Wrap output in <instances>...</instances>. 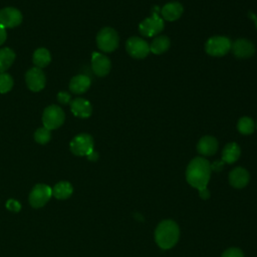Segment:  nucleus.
<instances>
[{
	"label": "nucleus",
	"instance_id": "obj_1",
	"mask_svg": "<svg viewBox=\"0 0 257 257\" xmlns=\"http://www.w3.org/2000/svg\"><path fill=\"white\" fill-rule=\"evenodd\" d=\"M211 165L210 163L202 158L197 157L193 159L186 170L187 182L194 188L201 190L207 188V184L210 180L211 175Z\"/></svg>",
	"mask_w": 257,
	"mask_h": 257
},
{
	"label": "nucleus",
	"instance_id": "obj_2",
	"mask_svg": "<svg viewBox=\"0 0 257 257\" xmlns=\"http://www.w3.org/2000/svg\"><path fill=\"white\" fill-rule=\"evenodd\" d=\"M179 226L172 220L162 221L155 231V240L162 249H170L175 246L179 240Z\"/></svg>",
	"mask_w": 257,
	"mask_h": 257
},
{
	"label": "nucleus",
	"instance_id": "obj_3",
	"mask_svg": "<svg viewBox=\"0 0 257 257\" xmlns=\"http://www.w3.org/2000/svg\"><path fill=\"white\" fill-rule=\"evenodd\" d=\"M118 34L111 27H104L96 35L97 47L103 52H112L118 46Z\"/></svg>",
	"mask_w": 257,
	"mask_h": 257
},
{
	"label": "nucleus",
	"instance_id": "obj_4",
	"mask_svg": "<svg viewBox=\"0 0 257 257\" xmlns=\"http://www.w3.org/2000/svg\"><path fill=\"white\" fill-rule=\"evenodd\" d=\"M232 42L225 36H213L205 43V50L211 56H224L231 49Z\"/></svg>",
	"mask_w": 257,
	"mask_h": 257
},
{
	"label": "nucleus",
	"instance_id": "obj_5",
	"mask_svg": "<svg viewBox=\"0 0 257 257\" xmlns=\"http://www.w3.org/2000/svg\"><path fill=\"white\" fill-rule=\"evenodd\" d=\"M65 119V114L62 108L57 105H49L47 106L42 114V122L46 128L55 130L59 127Z\"/></svg>",
	"mask_w": 257,
	"mask_h": 257
},
{
	"label": "nucleus",
	"instance_id": "obj_6",
	"mask_svg": "<svg viewBox=\"0 0 257 257\" xmlns=\"http://www.w3.org/2000/svg\"><path fill=\"white\" fill-rule=\"evenodd\" d=\"M164 20L157 12H153L151 17L143 20L139 25V31L143 36L152 37L159 34L164 29Z\"/></svg>",
	"mask_w": 257,
	"mask_h": 257
},
{
	"label": "nucleus",
	"instance_id": "obj_7",
	"mask_svg": "<svg viewBox=\"0 0 257 257\" xmlns=\"http://www.w3.org/2000/svg\"><path fill=\"white\" fill-rule=\"evenodd\" d=\"M126 52L134 58L142 59L148 56L150 51V44L141 37L132 36L125 42Z\"/></svg>",
	"mask_w": 257,
	"mask_h": 257
},
{
	"label": "nucleus",
	"instance_id": "obj_8",
	"mask_svg": "<svg viewBox=\"0 0 257 257\" xmlns=\"http://www.w3.org/2000/svg\"><path fill=\"white\" fill-rule=\"evenodd\" d=\"M69 147L75 156H87L93 151V139L87 134H80L72 139Z\"/></svg>",
	"mask_w": 257,
	"mask_h": 257
},
{
	"label": "nucleus",
	"instance_id": "obj_9",
	"mask_svg": "<svg viewBox=\"0 0 257 257\" xmlns=\"http://www.w3.org/2000/svg\"><path fill=\"white\" fill-rule=\"evenodd\" d=\"M52 196V189L45 184H37L29 195V203L34 208L44 206Z\"/></svg>",
	"mask_w": 257,
	"mask_h": 257
},
{
	"label": "nucleus",
	"instance_id": "obj_10",
	"mask_svg": "<svg viewBox=\"0 0 257 257\" xmlns=\"http://www.w3.org/2000/svg\"><path fill=\"white\" fill-rule=\"evenodd\" d=\"M25 82L30 90L40 91L45 86V74L41 68L32 67L25 74Z\"/></svg>",
	"mask_w": 257,
	"mask_h": 257
},
{
	"label": "nucleus",
	"instance_id": "obj_11",
	"mask_svg": "<svg viewBox=\"0 0 257 257\" xmlns=\"http://www.w3.org/2000/svg\"><path fill=\"white\" fill-rule=\"evenodd\" d=\"M22 22L21 12L13 7H6L0 10V26L13 28Z\"/></svg>",
	"mask_w": 257,
	"mask_h": 257
},
{
	"label": "nucleus",
	"instance_id": "obj_12",
	"mask_svg": "<svg viewBox=\"0 0 257 257\" xmlns=\"http://www.w3.org/2000/svg\"><path fill=\"white\" fill-rule=\"evenodd\" d=\"M111 63L107 56L99 52H93L91 56V68L97 76L103 77L110 71Z\"/></svg>",
	"mask_w": 257,
	"mask_h": 257
},
{
	"label": "nucleus",
	"instance_id": "obj_13",
	"mask_svg": "<svg viewBox=\"0 0 257 257\" xmlns=\"http://www.w3.org/2000/svg\"><path fill=\"white\" fill-rule=\"evenodd\" d=\"M231 49L233 54L238 58H248L255 52L254 44L250 40L244 38L234 41L231 45Z\"/></svg>",
	"mask_w": 257,
	"mask_h": 257
},
{
	"label": "nucleus",
	"instance_id": "obj_14",
	"mask_svg": "<svg viewBox=\"0 0 257 257\" xmlns=\"http://www.w3.org/2000/svg\"><path fill=\"white\" fill-rule=\"evenodd\" d=\"M184 8L180 2H169L165 4L161 9L162 18L167 21H175L179 19L183 14Z\"/></svg>",
	"mask_w": 257,
	"mask_h": 257
},
{
	"label": "nucleus",
	"instance_id": "obj_15",
	"mask_svg": "<svg viewBox=\"0 0 257 257\" xmlns=\"http://www.w3.org/2000/svg\"><path fill=\"white\" fill-rule=\"evenodd\" d=\"M70 109L75 116L86 118L89 117L92 112V106L90 102L84 98H75L70 102Z\"/></svg>",
	"mask_w": 257,
	"mask_h": 257
},
{
	"label": "nucleus",
	"instance_id": "obj_16",
	"mask_svg": "<svg viewBox=\"0 0 257 257\" xmlns=\"http://www.w3.org/2000/svg\"><path fill=\"white\" fill-rule=\"evenodd\" d=\"M249 173L241 167H237L233 169L229 174V182L230 184L237 189L244 188L249 182Z\"/></svg>",
	"mask_w": 257,
	"mask_h": 257
},
{
	"label": "nucleus",
	"instance_id": "obj_17",
	"mask_svg": "<svg viewBox=\"0 0 257 257\" xmlns=\"http://www.w3.org/2000/svg\"><path fill=\"white\" fill-rule=\"evenodd\" d=\"M218 150V141L211 136H205L197 144V151L203 156H212Z\"/></svg>",
	"mask_w": 257,
	"mask_h": 257
},
{
	"label": "nucleus",
	"instance_id": "obj_18",
	"mask_svg": "<svg viewBox=\"0 0 257 257\" xmlns=\"http://www.w3.org/2000/svg\"><path fill=\"white\" fill-rule=\"evenodd\" d=\"M90 78L83 74L75 75L69 82V89L75 94L84 93L90 86Z\"/></svg>",
	"mask_w": 257,
	"mask_h": 257
},
{
	"label": "nucleus",
	"instance_id": "obj_19",
	"mask_svg": "<svg viewBox=\"0 0 257 257\" xmlns=\"http://www.w3.org/2000/svg\"><path fill=\"white\" fill-rule=\"evenodd\" d=\"M240 154V147L236 143H229L222 151V161L227 164H233L239 159Z\"/></svg>",
	"mask_w": 257,
	"mask_h": 257
},
{
	"label": "nucleus",
	"instance_id": "obj_20",
	"mask_svg": "<svg viewBox=\"0 0 257 257\" xmlns=\"http://www.w3.org/2000/svg\"><path fill=\"white\" fill-rule=\"evenodd\" d=\"M171 45V41L168 36L160 35L153 39L152 43L150 44V51L154 54L160 55L165 53Z\"/></svg>",
	"mask_w": 257,
	"mask_h": 257
},
{
	"label": "nucleus",
	"instance_id": "obj_21",
	"mask_svg": "<svg viewBox=\"0 0 257 257\" xmlns=\"http://www.w3.org/2000/svg\"><path fill=\"white\" fill-rule=\"evenodd\" d=\"M72 186L68 182H59L52 188V196L58 200L67 199L72 194Z\"/></svg>",
	"mask_w": 257,
	"mask_h": 257
},
{
	"label": "nucleus",
	"instance_id": "obj_22",
	"mask_svg": "<svg viewBox=\"0 0 257 257\" xmlns=\"http://www.w3.org/2000/svg\"><path fill=\"white\" fill-rule=\"evenodd\" d=\"M15 52L8 47L0 49V73L5 72L13 63Z\"/></svg>",
	"mask_w": 257,
	"mask_h": 257
},
{
	"label": "nucleus",
	"instance_id": "obj_23",
	"mask_svg": "<svg viewBox=\"0 0 257 257\" xmlns=\"http://www.w3.org/2000/svg\"><path fill=\"white\" fill-rule=\"evenodd\" d=\"M32 60H33V63L36 65V67L42 68L49 64V62L51 61V56L47 49L38 48L34 51Z\"/></svg>",
	"mask_w": 257,
	"mask_h": 257
},
{
	"label": "nucleus",
	"instance_id": "obj_24",
	"mask_svg": "<svg viewBox=\"0 0 257 257\" xmlns=\"http://www.w3.org/2000/svg\"><path fill=\"white\" fill-rule=\"evenodd\" d=\"M255 123L254 120L249 116H242L237 122V130L240 134L248 136L254 132Z\"/></svg>",
	"mask_w": 257,
	"mask_h": 257
},
{
	"label": "nucleus",
	"instance_id": "obj_25",
	"mask_svg": "<svg viewBox=\"0 0 257 257\" xmlns=\"http://www.w3.org/2000/svg\"><path fill=\"white\" fill-rule=\"evenodd\" d=\"M13 78L8 73H0V93H6L13 87Z\"/></svg>",
	"mask_w": 257,
	"mask_h": 257
},
{
	"label": "nucleus",
	"instance_id": "obj_26",
	"mask_svg": "<svg viewBox=\"0 0 257 257\" xmlns=\"http://www.w3.org/2000/svg\"><path fill=\"white\" fill-rule=\"evenodd\" d=\"M51 138V134L50 131L48 128H46L45 126L43 127H39L38 130H36L35 134H34V139L38 144L44 145L46 143H48L50 141Z\"/></svg>",
	"mask_w": 257,
	"mask_h": 257
},
{
	"label": "nucleus",
	"instance_id": "obj_27",
	"mask_svg": "<svg viewBox=\"0 0 257 257\" xmlns=\"http://www.w3.org/2000/svg\"><path fill=\"white\" fill-rule=\"evenodd\" d=\"M222 257H244L243 252L238 248H229L222 254Z\"/></svg>",
	"mask_w": 257,
	"mask_h": 257
},
{
	"label": "nucleus",
	"instance_id": "obj_28",
	"mask_svg": "<svg viewBox=\"0 0 257 257\" xmlns=\"http://www.w3.org/2000/svg\"><path fill=\"white\" fill-rule=\"evenodd\" d=\"M6 207H7L8 210H10L12 212H18L21 209L20 203L16 200H13V199H10L6 202Z\"/></svg>",
	"mask_w": 257,
	"mask_h": 257
},
{
	"label": "nucleus",
	"instance_id": "obj_29",
	"mask_svg": "<svg viewBox=\"0 0 257 257\" xmlns=\"http://www.w3.org/2000/svg\"><path fill=\"white\" fill-rule=\"evenodd\" d=\"M57 98H58V101L61 102V103H67L69 102L70 100V95L64 91H60L57 95Z\"/></svg>",
	"mask_w": 257,
	"mask_h": 257
},
{
	"label": "nucleus",
	"instance_id": "obj_30",
	"mask_svg": "<svg viewBox=\"0 0 257 257\" xmlns=\"http://www.w3.org/2000/svg\"><path fill=\"white\" fill-rule=\"evenodd\" d=\"M199 192H200L199 195H200V197H201L202 199H204V200L209 199V197H210V192L208 191L207 188H203V189L199 190Z\"/></svg>",
	"mask_w": 257,
	"mask_h": 257
},
{
	"label": "nucleus",
	"instance_id": "obj_31",
	"mask_svg": "<svg viewBox=\"0 0 257 257\" xmlns=\"http://www.w3.org/2000/svg\"><path fill=\"white\" fill-rule=\"evenodd\" d=\"M7 38V33H6V29L2 26H0V45L3 44L5 42Z\"/></svg>",
	"mask_w": 257,
	"mask_h": 257
},
{
	"label": "nucleus",
	"instance_id": "obj_32",
	"mask_svg": "<svg viewBox=\"0 0 257 257\" xmlns=\"http://www.w3.org/2000/svg\"><path fill=\"white\" fill-rule=\"evenodd\" d=\"M223 164L224 162H215L213 165H211V170H214V171H219L222 167H223Z\"/></svg>",
	"mask_w": 257,
	"mask_h": 257
},
{
	"label": "nucleus",
	"instance_id": "obj_33",
	"mask_svg": "<svg viewBox=\"0 0 257 257\" xmlns=\"http://www.w3.org/2000/svg\"><path fill=\"white\" fill-rule=\"evenodd\" d=\"M86 157H87V159H88L89 161H96V160L98 159V154H97L96 152L92 151V152H91L89 155H87Z\"/></svg>",
	"mask_w": 257,
	"mask_h": 257
},
{
	"label": "nucleus",
	"instance_id": "obj_34",
	"mask_svg": "<svg viewBox=\"0 0 257 257\" xmlns=\"http://www.w3.org/2000/svg\"><path fill=\"white\" fill-rule=\"evenodd\" d=\"M248 15H249V17L254 21V23H255V27H256V29H257V17H256V15H255V14H253L252 12H249V13H248Z\"/></svg>",
	"mask_w": 257,
	"mask_h": 257
},
{
	"label": "nucleus",
	"instance_id": "obj_35",
	"mask_svg": "<svg viewBox=\"0 0 257 257\" xmlns=\"http://www.w3.org/2000/svg\"><path fill=\"white\" fill-rule=\"evenodd\" d=\"M255 126H256V128H257V122H256V124H255Z\"/></svg>",
	"mask_w": 257,
	"mask_h": 257
}]
</instances>
